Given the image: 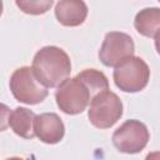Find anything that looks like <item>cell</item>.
<instances>
[{"instance_id": "obj_1", "label": "cell", "mask_w": 160, "mask_h": 160, "mask_svg": "<svg viewBox=\"0 0 160 160\" xmlns=\"http://www.w3.org/2000/svg\"><path fill=\"white\" fill-rule=\"evenodd\" d=\"M31 69L41 84L46 88H55L68 80L71 71V62L62 49L45 46L35 54Z\"/></svg>"}, {"instance_id": "obj_2", "label": "cell", "mask_w": 160, "mask_h": 160, "mask_svg": "<svg viewBox=\"0 0 160 160\" xmlns=\"http://www.w3.org/2000/svg\"><path fill=\"white\" fill-rule=\"evenodd\" d=\"M10 90L16 100L29 105L39 104L48 96V89L35 76L31 68L16 69L10 78Z\"/></svg>"}, {"instance_id": "obj_3", "label": "cell", "mask_w": 160, "mask_h": 160, "mask_svg": "<svg viewBox=\"0 0 160 160\" xmlns=\"http://www.w3.org/2000/svg\"><path fill=\"white\" fill-rule=\"evenodd\" d=\"M122 115V102L119 96L109 90L96 95L91 102L88 112L90 122L99 129H108L112 126Z\"/></svg>"}, {"instance_id": "obj_4", "label": "cell", "mask_w": 160, "mask_h": 160, "mask_svg": "<svg viewBox=\"0 0 160 160\" xmlns=\"http://www.w3.org/2000/svg\"><path fill=\"white\" fill-rule=\"evenodd\" d=\"M55 99L60 110L69 115H76L85 110L89 101L92 100V96L88 86L75 76L58 88Z\"/></svg>"}, {"instance_id": "obj_5", "label": "cell", "mask_w": 160, "mask_h": 160, "mask_svg": "<svg viewBox=\"0 0 160 160\" xmlns=\"http://www.w3.org/2000/svg\"><path fill=\"white\" fill-rule=\"evenodd\" d=\"M135 45L132 39L119 31H111L105 35L104 42L99 50V59L106 66H120L134 58Z\"/></svg>"}, {"instance_id": "obj_6", "label": "cell", "mask_w": 160, "mask_h": 160, "mask_svg": "<svg viewBox=\"0 0 160 160\" xmlns=\"http://www.w3.org/2000/svg\"><path fill=\"white\" fill-rule=\"evenodd\" d=\"M150 70L141 58H131L114 70L115 85L125 92H138L149 81Z\"/></svg>"}, {"instance_id": "obj_7", "label": "cell", "mask_w": 160, "mask_h": 160, "mask_svg": "<svg viewBox=\"0 0 160 160\" xmlns=\"http://www.w3.org/2000/svg\"><path fill=\"white\" fill-rule=\"evenodd\" d=\"M149 141V131L145 124L138 120H128L112 134V144L125 154L140 152Z\"/></svg>"}, {"instance_id": "obj_8", "label": "cell", "mask_w": 160, "mask_h": 160, "mask_svg": "<svg viewBox=\"0 0 160 160\" xmlns=\"http://www.w3.org/2000/svg\"><path fill=\"white\" fill-rule=\"evenodd\" d=\"M35 135L46 144L59 142L65 134V128L61 119L54 112H44L35 118L34 121Z\"/></svg>"}, {"instance_id": "obj_9", "label": "cell", "mask_w": 160, "mask_h": 160, "mask_svg": "<svg viewBox=\"0 0 160 160\" xmlns=\"http://www.w3.org/2000/svg\"><path fill=\"white\" fill-rule=\"evenodd\" d=\"M55 15L60 24L65 26H78L86 19L88 8L84 1L62 0L56 4Z\"/></svg>"}, {"instance_id": "obj_10", "label": "cell", "mask_w": 160, "mask_h": 160, "mask_svg": "<svg viewBox=\"0 0 160 160\" xmlns=\"http://www.w3.org/2000/svg\"><path fill=\"white\" fill-rule=\"evenodd\" d=\"M35 118L36 115L31 110L26 108H16L14 111L9 112L8 124L16 135L24 139H32L35 135L34 131Z\"/></svg>"}, {"instance_id": "obj_11", "label": "cell", "mask_w": 160, "mask_h": 160, "mask_svg": "<svg viewBox=\"0 0 160 160\" xmlns=\"http://www.w3.org/2000/svg\"><path fill=\"white\" fill-rule=\"evenodd\" d=\"M134 26L139 34L152 38L160 31V9L146 8L135 16Z\"/></svg>"}, {"instance_id": "obj_12", "label": "cell", "mask_w": 160, "mask_h": 160, "mask_svg": "<svg viewBox=\"0 0 160 160\" xmlns=\"http://www.w3.org/2000/svg\"><path fill=\"white\" fill-rule=\"evenodd\" d=\"M76 78L80 79L88 86V89L91 92L92 99L96 95H99L100 92L109 90V81H108L106 76L101 71H99V70L86 69V70L79 72L76 75Z\"/></svg>"}, {"instance_id": "obj_13", "label": "cell", "mask_w": 160, "mask_h": 160, "mask_svg": "<svg viewBox=\"0 0 160 160\" xmlns=\"http://www.w3.org/2000/svg\"><path fill=\"white\" fill-rule=\"evenodd\" d=\"M16 5L26 14H31V15H39V14H44L46 12L51 5L52 1L48 0V1H16Z\"/></svg>"}, {"instance_id": "obj_14", "label": "cell", "mask_w": 160, "mask_h": 160, "mask_svg": "<svg viewBox=\"0 0 160 160\" xmlns=\"http://www.w3.org/2000/svg\"><path fill=\"white\" fill-rule=\"evenodd\" d=\"M145 160H160V151H154V152L148 154Z\"/></svg>"}, {"instance_id": "obj_15", "label": "cell", "mask_w": 160, "mask_h": 160, "mask_svg": "<svg viewBox=\"0 0 160 160\" xmlns=\"http://www.w3.org/2000/svg\"><path fill=\"white\" fill-rule=\"evenodd\" d=\"M155 46H156V51L160 54V31L155 35Z\"/></svg>"}, {"instance_id": "obj_16", "label": "cell", "mask_w": 160, "mask_h": 160, "mask_svg": "<svg viewBox=\"0 0 160 160\" xmlns=\"http://www.w3.org/2000/svg\"><path fill=\"white\" fill-rule=\"evenodd\" d=\"M6 160H24V159H21V158H9Z\"/></svg>"}]
</instances>
